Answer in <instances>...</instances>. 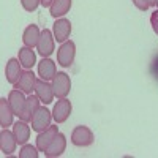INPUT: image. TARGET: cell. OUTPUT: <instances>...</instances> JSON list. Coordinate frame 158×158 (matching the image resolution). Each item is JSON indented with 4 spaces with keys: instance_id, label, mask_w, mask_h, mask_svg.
Segmentation results:
<instances>
[{
    "instance_id": "obj_10",
    "label": "cell",
    "mask_w": 158,
    "mask_h": 158,
    "mask_svg": "<svg viewBox=\"0 0 158 158\" xmlns=\"http://www.w3.org/2000/svg\"><path fill=\"white\" fill-rule=\"evenodd\" d=\"M59 135V127L57 125H51L48 130L41 131V133H38L36 136V147L40 152H46V149L51 146V142L54 141V138Z\"/></svg>"
},
{
    "instance_id": "obj_2",
    "label": "cell",
    "mask_w": 158,
    "mask_h": 158,
    "mask_svg": "<svg viewBox=\"0 0 158 158\" xmlns=\"http://www.w3.org/2000/svg\"><path fill=\"white\" fill-rule=\"evenodd\" d=\"M52 112L46 108V104L44 106H40L38 109H36V112L33 114V117H32V130L33 131H36V133H41V131H44V130H48L49 127H51V120H52Z\"/></svg>"
},
{
    "instance_id": "obj_18",
    "label": "cell",
    "mask_w": 158,
    "mask_h": 158,
    "mask_svg": "<svg viewBox=\"0 0 158 158\" xmlns=\"http://www.w3.org/2000/svg\"><path fill=\"white\" fill-rule=\"evenodd\" d=\"M30 131H32V128L27 125V122H25V120L16 122L15 125H13V133H15L19 146L27 144V141L30 139Z\"/></svg>"
},
{
    "instance_id": "obj_8",
    "label": "cell",
    "mask_w": 158,
    "mask_h": 158,
    "mask_svg": "<svg viewBox=\"0 0 158 158\" xmlns=\"http://www.w3.org/2000/svg\"><path fill=\"white\" fill-rule=\"evenodd\" d=\"M52 33L57 43H65L68 41L70 33H71V22L67 18H59L54 22V27H52Z\"/></svg>"
},
{
    "instance_id": "obj_26",
    "label": "cell",
    "mask_w": 158,
    "mask_h": 158,
    "mask_svg": "<svg viewBox=\"0 0 158 158\" xmlns=\"http://www.w3.org/2000/svg\"><path fill=\"white\" fill-rule=\"evenodd\" d=\"M52 2H54V0H41V5H43L44 8H49V6L52 5Z\"/></svg>"
},
{
    "instance_id": "obj_7",
    "label": "cell",
    "mask_w": 158,
    "mask_h": 158,
    "mask_svg": "<svg viewBox=\"0 0 158 158\" xmlns=\"http://www.w3.org/2000/svg\"><path fill=\"white\" fill-rule=\"evenodd\" d=\"M35 95L40 98L43 104H51L52 100H54V90H52V84H49L44 79H36L35 82Z\"/></svg>"
},
{
    "instance_id": "obj_20",
    "label": "cell",
    "mask_w": 158,
    "mask_h": 158,
    "mask_svg": "<svg viewBox=\"0 0 158 158\" xmlns=\"http://www.w3.org/2000/svg\"><path fill=\"white\" fill-rule=\"evenodd\" d=\"M19 62H21L24 70H32L33 65L36 63V56H35L33 49L27 48V46L21 48L19 49Z\"/></svg>"
},
{
    "instance_id": "obj_16",
    "label": "cell",
    "mask_w": 158,
    "mask_h": 158,
    "mask_svg": "<svg viewBox=\"0 0 158 158\" xmlns=\"http://www.w3.org/2000/svg\"><path fill=\"white\" fill-rule=\"evenodd\" d=\"M41 106V101H40V98L36 97V95H29V98H27V101H25V106H24V109H22V114L19 115V118L21 120H25V122H30L32 120V117H33V114L36 112V109Z\"/></svg>"
},
{
    "instance_id": "obj_17",
    "label": "cell",
    "mask_w": 158,
    "mask_h": 158,
    "mask_svg": "<svg viewBox=\"0 0 158 158\" xmlns=\"http://www.w3.org/2000/svg\"><path fill=\"white\" fill-rule=\"evenodd\" d=\"M40 36H41V32H40L38 25H35V24L27 25V29H25V30H24V33H22V41H24V46H27V48H32V49H33L35 46H38Z\"/></svg>"
},
{
    "instance_id": "obj_19",
    "label": "cell",
    "mask_w": 158,
    "mask_h": 158,
    "mask_svg": "<svg viewBox=\"0 0 158 158\" xmlns=\"http://www.w3.org/2000/svg\"><path fill=\"white\" fill-rule=\"evenodd\" d=\"M13 117H15V112H13L8 100L0 98V125L3 128L10 127L13 123Z\"/></svg>"
},
{
    "instance_id": "obj_24",
    "label": "cell",
    "mask_w": 158,
    "mask_h": 158,
    "mask_svg": "<svg viewBox=\"0 0 158 158\" xmlns=\"http://www.w3.org/2000/svg\"><path fill=\"white\" fill-rule=\"evenodd\" d=\"M133 5H135L138 10H141V11H147V10L150 8V5H149L147 0H133Z\"/></svg>"
},
{
    "instance_id": "obj_22",
    "label": "cell",
    "mask_w": 158,
    "mask_h": 158,
    "mask_svg": "<svg viewBox=\"0 0 158 158\" xmlns=\"http://www.w3.org/2000/svg\"><path fill=\"white\" fill-rule=\"evenodd\" d=\"M38 147L32 144H24L22 149L19 150V158H38Z\"/></svg>"
},
{
    "instance_id": "obj_25",
    "label": "cell",
    "mask_w": 158,
    "mask_h": 158,
    "mask_svg": "<svg viewBox=\"0 0 158 158\" xmlns=\"http://www.w3.org/2000/svg\"><path fill=\"white\" fill-rule=\"evenodd\" d=\"M150 25H152L153 32L158 35V10H156V11H153L152 15H150Z\"/></svg>"
},
{
    "instance_id": "obj_9",
    "label": "cell",
    "mask_w": 158,
    "mask_h": 158,
    "mask_svg": "<svg viewBox=\"0 0 158 158\" xmlns=\"http://www.w3.org/2000/svg\"><path fill=\"white\" fill-rule=\"evenodd\" d=\"M35 82H36V76L33 74V71L32 70H24L21 73L19 81L15 84V89L30 95L32 92H35Z\"/></svg>"
},
{
    "instance_id": "obj_28",
    "label": "cell",
    "mask_w": 158,
    "mask_h": 158,
    "mask_svg": "<svg viewBox=\"0 0 158 158\" xmlns=\"http://www.w3.org/2000/svg\"><path fill=\"white\" fill-rule=\"evenodd\" d=\"M155 6L158 8V0H155Z\"/></svg>"
},
{
    "instance_id": "obj_3",
    "label": "cell",
    "mask_w": 158,
    "mask_h": 158,
    "mask_svg": "<svg viewBox=\"0 0 158 158\" xmlns=\"http://www.w3.org/2000/svg\"><path fill=\"white\" fill-rule=\"evenodd\" d=\"M76 57V44L68 40V41L62 43V46L57 49V63L62 68H70Z\"/></svg>"
},
{
    "instance_id": "obj_12",
    "label": "cell",
    "mask_w": 158,
    "mask_h": 158,
    "mask_svg": "<svg viewBox=\"0 0 158 158\" xmlns=\"http://www.w3.org/2000/svg\"><path fill=\"white\" fill-rule=\"evenodd\" d=\"M25 101H27V98L24 97V92H21L18 89H13L8 94V103H10L13 112H15V115H18V117L22 114V109L25 106Z\"/></svg>"
},
{
    "instance_id": "obj_4",
    "label": "cell",
    "mask_w": 158,
    "mask_h": 158,
    "mask_svg": "<svg viewBox=\"0 0 158 158\" xmlns=\"http://www.w3.org/2000/svg\"><path fill=\"white\" fill-rule=\"evenodd\" d=\"M52 90H54V95L57 98H67V95L70 94L71 90V81H70V76L63 71H59L54 79H52Z\"/></svg>"
},
{
    "instance_id": "obj_5",
    "label": "cell",
    "mask_w": 158,
    "mask_h": 158,
    "mask_svg": "<svg viewBox=\"0 0 158 158\" xmlns=\"http://www.w3.org/2000/svg\"><path fill=\"white\" fill-rule=\"evenodd\" d=\"M36 49H38V54L41 57L52 56V52H54V49H56V38H54V33H52L49 29H44L41 32V36H40Z\"/></svg>"
},
{
    "instance_id": "obj_23",
    "label": "cell",
    "mask_w": 158,
    "mask_h": 158,
    "mask_svg": "<svg viewBox=\"0 0 158 158\" xmlns=\"http://www.w3.org/2000/svg\"><path fill=\"white\" fill-rule=\"evenodd\" d=\"M21 3L25 11H35L38 8V5L41 3V0H21Z\"/></svg>"
},
{
    "instance_id": "obj_21",
    "label": "cell",
    "mask_w": 158,
    "mask_h": 158,
    "mask_svg": "<svg viewBox=\"0 0 158 158\" xmlns=\"http://www.w3.org/2000/svg\"><path fill=\"white\" fill-rule=\"evenodd\" d=\"M71 8V0H54L49 6V13L52 18H63Z\"/></svg>"
},
{
    "instance_id": "obj_14",
    "label": "cell",
    "mask_w": 158,
    "mask_h": 158,
    "mask_svg": "<svg viewBox=\"0 0 158 158\" xmlns=\"http://www.w3.org/2000/svg\"><path fill=\"white\" fill-rule=\"evenodd\" d=\"M21 73H22V65L19 62V59H10L8 63H6V68H5V77L10 84L15 85L19 77H21Z\"/></svg>"
},
{
    "instance_id": "obj_11",
    "label": "cell",
    "mask_w": 158,
    "mask_h": 158,
    "mask_svg": "<svg viewBox=\"0 0 158 158\" xmlns=\"http://www.w3.org/2000/svg\"><path fill=\"white\" fill-rule=\"evenodd\" d=\"M16 146H18V139H16L15 133L3 128L2 133H0V149H2V153L11 155L13 152H16Z\"/></svg>"
},
{
    "instance_id": "obj_27",
    "label": "cell",
    "mask_w": 158,
    "mask_h": 158,
    "mask_svg": "<svg viewBox=\"0 0 158 158\" xmlns=\"http://www.w3.org/2000/svg\"><path fill=\"white\" fill-rule=\"evenodd\" d=\"M147 2H149L150 6H155V0H147Z\"/></svg>"
},
{
    "instance_id": "obj_1",
    "label": "cell",
    "mask_w": 158,
    "mask_h": 158,
    "mask_svg": "<svg viewBox=\"0 0 158 158\" xmlns=\"http://www.w3.org/2000/svg\"><path fill=\"white\" fill-rule=\"evenodd\" d=\"M94 141H95L94 133L85 125L74 127V130L71 131V144L76 147H89L94 144Z\"/></svg>"
},
{
    "instance_id": "obj_6",
    "label": "cell",
    "mask_w": 158,
    "mask_h": 158,
    "mask_svg": "<svg viewBox=\"0 0 158 158\" xmlns=\"http://www.w3.org/2000/svg\"><path fill=\"white\" fill-rule=\"evenodd\" d=\"M73 106L71 101L68 98H59V101L54 104V109H52V117H54L56 123H63L68 120V117L71 115Z\"/></svg>"
},
{
    "instance_id": "obj_13",
    "label": "cell",
    "mask_w": 158,
    "mask_h": 158,
    "mask_svg": "<svg viewBox=\"0 0 158 158\" xmlns=\"http://www.w3.org/2000/svg\"><path fill=\"white\" fill-rule=\"evenodd\" d=\"M65 149H67V138H65L63 133H59L54 138V141L51 142V146L46 149L44 155L49 156V158H57L65 152Z\"/></svg>"
},
{
    "instance_id": "obj_15",
    "label": "cell",
    "mask_w": 158,
    "mask_h": 158,
    "mask_svg": "<svg viewBox=\"0 0 158 158\" xmlns=\"http://www.w3.org/2000/svg\"><path fill=\"white\" fill-rule=\"evenodd\" d=\"M56 74H57L56 63L49 57H43V60L38 63V76L44 79V81H52Z\"/></svg>"
}]
</instances>
